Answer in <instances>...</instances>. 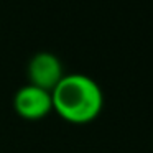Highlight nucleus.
Here are the masks:
<instances>
[{
  "instance_id": "nucleus-1",
  "label": "nucleus",
  "mask_w": 153,
  "mask_h": 153,
  "mask_svg": "<svg viewBox=\"0 0 153 153\" xmlns=\"http://www.w3.org/2000/svg\"><path fill=\"white\" fill-rule=\"evenodd\" d=\"M53 110L63 120L86 125L100 115L104 94L100 86L86 74H66L51 91Z\"/></svg>"
},
{
  "instance_id": "nucleus-3",
  "label": "nucleus",
  "mask_w": 153,
  "mask_h": 153,
  "mask_svg": "<svg viewBox=\"0 0 153 153\" xmlns=\"http://www.w3.org/2000/svg\"><path fill=\"white\" fill-rule=\"evenodd\" d=\"M27 74L31 86H36L40 89L51 92L58 86V82L64 77L63 63L56 54L48 53V51H40L30 59Z\"/></svg>"
},
{
  "instance_id": "nucleus-2",
  "label": "nucleus",
  "mask_w": 153,
  "mask_h": 153,
  "mask_svg": "<svg viewBox=\"0 0 153 153\" xmlns=\"http://www.w3.org/2000/svg\"><path fill=\"white\" fill-rule=\"evenodd\" d=\"M13 110L25 120L45 119L53 110L51 92L27 84L13 96Z\"/></svg>"
}]
</instances>
